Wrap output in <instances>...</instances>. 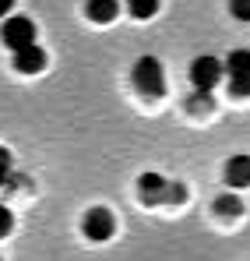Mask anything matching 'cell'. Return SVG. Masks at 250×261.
<instances>
[{"mask_svg":"<svg viewBox=\"0 0 250 261\" xmlns=\"http://www.w3.org/2000/svg\"><path fill=\"white\" fill-rule=\"evenodd\" d=\"M130 82H134V88H137L141 95L159 99V95L166 92V71H162V60H159V57H152V53H145V57L134 64Z\"/></svg>","mask_w":250,"mask_h":261,"instance_id":"1","label":"cell"},{"mask_svg":"<svg viewBox=\"0 0 250 261\" xmlns=\"http://www.w3.org/2000/svg\"><path fill=\"white\" fill-rule=\"evenodd\" d=\"M0 43L7 46L11 53L32 46V43H36V21L25 18V14H7L4 25H0Z\"/></svg>","mask_w":250,"mask_h":261,"instance_id":"2","label":"cell"},{"mask_svg":"<svg viewBox=\"0 0 250 261\" xmlns=\"http://www.w3.org/2000/svg\"><path fill=\"white\" fill-rule=\"evenodd\" d=\"M113 233H117V219H113V212H109L106 205H95V208L85 212V237H88V240L102 244V240H109Z\"/></svg>","mask_w":250,"mask_h":261,"instance_id":"3","label":"cell"},{"mask_svg":"<svg viewBox=\"0 0 250 261\" xmlns=\"http://www.w3.org/2000/svg\"><path fill=\"white\" fill-rule=\"evenodd\" d=\"M226 74H222V60L218 57H198L194 64H190V82H194V88L198 92H211V88L218 85Z\"/></svg>","mask_w":250,"mask_h":261,"instance_id":"4","label":"cell"},{"mask_svg":"<svg viewBox=\"0 0 250 261\" xmlns=\"http://www.w3.org/2000/svg\"><path fill=\"white\" fill-rule=\"evenodd\" d=\"M166 187L169 180L162 173H141V180H137V194L145 205H166Z\"/></svg>","mask_w":250,"mask_h":261,"instance_id":"5","label":"cell"},{"mask_svg":"<svg viewBox=\"0 0 250 261\" xmlns=\"http://www.w3.org/2000/svg\"><path fill=\"white\" fill-rule=\"evenodd\" d=\"M42 67H46V49L39 43H32V46H25V49L14 53V71L18 74H39Z\"/></svg>","mask_w":250,"mask_h":261,"instance_id":"6","label":"cell"},{"mask_svg":"<svg viewBox=\"0 0 250 261\" xmlns=\"http://www.w3.org/2000/svg\"><path fill=\"white\" fill-rule=\"evenodd\" d=\"M226 184L233 191L250 187V155H229V163H226Z\"/></svg>","mask_w":250,"mask_h":261,"instance_id":"7","label":"cell"},{"mask_svg":"<svg viewBox=\"0 0 250 261\" xmlns=\"http://www.w3.org/2000/svg\"><path fill=\"white\" fill-rule=\"evenodd\" d=\"M222 74L236 78V82H250V49H233L222 60Z\"/></svg>","mask_w":250,"mask_h":261,"instance_id":"8","label":"cell"},{"mask_svg":"<svg viewBox=\"0 0 250 261\" xmlns=\"http://www.w3.org/2000/svg\"><path fill=\"white\" fill-rule=\"evenodd\" d=\"M85 14L95 25H109L120 14V0H85Z\"/></svg>","mask_w":250,"mask_h":261,"instance_id":"9","label":"cell"},{"mask_svg":"<svg viewBox=\"0 0 250 261\" xmlns=\"http://www.w3.org/2000/svg\"><path fill=\"white\" fill-rule=\"evenodd\" d=\"M127 11L137 18V21H148L159 14V0H127Z\"/></svg>","mask_w":250,"mask_h":261,"instance_id":"10","label":"cell"},{"mask_svg":"<svg viewBox=\"0 0 250 261\" xmlns=\"http://www.w3.org/2000/svg\"><path fill=\"white\" fill-rule=\"evenodd\" d=\"M215 212H218V216H240V212H243V201H240L236 194H218V198H215Z\"/></svg>","mask_w":250,"mask_h":261,"instance_id":"11","label":"cell"},{"mask_svg":"<svg viewBox=\"0 0 250 261\" xmlns=\"http://www.w3.org/2000/svg\"><path fill=\"white\" fill-rule=\"evenodd\" d=\"M208 106H211V95H208V92H194V95L187 99V110H190V113H205Z\"/></svg>","mask_w":250,"mask_h":261,"instance_id":"12","label":"cell"},{"mask_svg":"<svg viewBox=\"0 0 250 261\" xmlns=\"http://www.w3.org/2000/svg\"><path fill=\"white\" fill-rule=\"evenodd\" d=\"M187 198V187L183 184H176V180H169V187H166V205H180Z\"/></svg>","mask_w":250,"mask_h":261,"instance_id":"13","label":"cell"},{"mask_svg":"<svg viewBox=\"0 0 250 261\" xmlns=\"http://www.w3.org/2000/svg\"><path fill=\"white\" fill-rule=\"evenodd\" d=\"M229 14L236 21H250V0H229Z\"/></svg>","mask_w":250,"mask_h":261,"instance_id":"14","label":"cell"},{"mask_svg":"<svg viewBox=\"0 0 250 261\" xmlns=\"http://www.w3.org/2000/svg\"><path fill=\"white\" fill-rule=\"evenodd\" d=\"M7 176H11V152L0 145V187L7 184Z\"/></svg>","mask_w":250,"mask_h":261,"instance_id":"15","label":"cell"},{"mask_svg":"<svg viewBox=\"0 0 250 261\" xmlns=\"http://www.w3.org/2000/svg\"><path fill=\"white\" fill-rule=\"evenodd\" d=\"M11 229H14V216H11V212H7V208L0 205V240H4V237H7Z\"/></svg>","mask_w":250,"mask_h":261,"instance_id":"16","label":"cell"},{"mask_svg":"<svg viewBox=\"0 0 250 261\" xmlns=\"http://www.w3.org/2000/svg\"><path fill=\"white\" fill-rule=\"evenodd\" d=\"M229 82V92L236 95V99H243V95H250V82H236V78H226Z\"/></svg>","mask_w":250,"mask_h":261,"instance_id":"17","label":"cell"},{"mask_svg":"<svg viewBox=\"0 0 250 261\" xmlns=\"http://www.w3.org/2000/svg\"><path fill=\"white\" fill-rule=\"evenodd\" d=\"M11 7H14V0H0V18H7V14H11Z\"/></svg>","mask_w":250,"mask_h":261,"instance_id":"18","label":"cell"}]
</instances>
